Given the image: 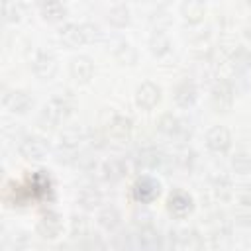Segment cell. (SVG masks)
Segmentation results:
<instances>
[{"label":"cell","mask_w":251,"mask_h":251,"mask_svg":"<svg viewBox=\"0 0 251 251\" xmlns=\"http://www.w3.org/2000/svg\"><path fill=\"white\" fill-rule=\"evenodd\" d=\"M88 141V133L82 127H65L59 135V147H57V161L59 163H75L76 157L82 153V143Z\"/></svg>","instance_id":"6da1fadb"},{"label":"cell","mask_w":251,"mask_h":251,"mask_svg":"<svg viewBox=\"0 0 251 251\" xmlns=\"http://www.w3.org/2000/svg\"><path fill=\"white\" fill-rule=\"evenodd\" d=\"M73 112V100L69 96H55L51 98L39 112L37 124L43 129H53L59 124H63Z\"/></svg>","instance_id":"7a4b0ae2"},{"label":"cell","mask_w":251,"mask_h":251,"mask_svg":"<svg viewBox=\"0 0 251 251\" xmlns=\"http://www.w3.org/2000/svg\"><path fill=\"white\" fill-rule=\"evenodd\" d=\"M31 69H33L37 78L51 80L59 71V59L49 49H37L33 55V61H31Z\"/></svg>","instance_id":"3957f363"},{"label":"cell","mask_w":251,"mask_h":251,"mask_svg":"<svg viewBox=\"0 0 251 251\" xmlns=\"http://www.w3.org/2000/svg\"><path fill=\"white\" fill-rule=\"evenodd\" d=\"M233 84L227 80V78H220L214 82L212 86V94H210V102H212V108L216 112H229L231 106H233Z\"/></svg>","instance_id":"277c9868"},{"label":"cell","mask_w":251,"mask_h":251,"mask_svg":"<svg viewBox=\"0 0 251 251\" xmlns=\"http://www.w3.org/2000/svg\"><path fill=\"white\" fill-rule=\"evenodd\" d=\"M161 194V182L153 176H139L131 186V198L137 204H151Z\"/></svg>","instance_id":"5b68a950"},{"label":"cell","mask_w":251,"mask_h":251,"mask_svg":"<svg viewBox=\"0 0 251 251\" xmlns=\"http://www.w3.org/2000/svg\"><path fill=\"white\" fill-rule=\"evenodd\" d=\"M18 151L25 161H43L49 153V141L41 135H25L20 141Z\"/></svg>","instance_id":"8992f818"},{"label":"cell","mask_w":251,"mask_h":251,"mask_svg":"<svg viewBox=\"0 0 251 251\" xmlns=\"http://www.w3.org/2000/svg\"><path fill=\"white\" fill-rule=\"evenodd\" d=\"M133 241H135V251H163V245H165L163 235L151 224L141 226L133 235Z\"/></svg>","instance_id":"52a82bcc"},{"label":"cell","mask_w":251,"mask_h":251,"mask_svg":"<svg viewBox=\"0 0 251 251\" xmlns=\"http://www.w3.org/2000/svg\"><path fill=\"white\" fill-rule=\"evenodd\" d=\"M161 86L153 80H143L137 88H135V104L141 110H153L159 102H161Z\"/></svg>","instance_id":"ba28073f"},{"label":"cell","mask_w":251,"mask_h":251,"mask_svg":"<svg viewBox=\"0 0 251 251\" xmlns=\"http://www.w3.org/2000/svg\"><path fill=\"white\" fill-rule=\"evenodd\" d=\"M206 147L216 155H226L231 147V133L226 126H214L206 133Z\"/></svg>","instance_id":"9c48e42d"},{"label":"cell","mask_w":251,"mask_h":251,"mask_svg":"<svg viewBox=\"0 0 251 251\" xmlns=\"http://www.w3.org/2000/svg\"><path fill=\"white\" fill-rule=\"evenodd\" d=\"M2 104L12 114H27V110L33 106V98H31L29 92L20 90V88H14V90L4 92Z\"/></svg>","instance_id":"30bf717a"},{"label":"cell","mask_w":251,"mask_h":251,"mask_svg":"<svg viewBox=\"0 0 251 251\" xmlns=\"http://www.w3.org/2000/svg\"><path fill=\"white\" fill-rule=\"evenodd\" d=\"M35 229L43 239H55L63 229V220L55 210H47L39 216Z\"/></svg>","instance_id":"8fae6325"},{"label":"cell","mask_w":251,"mask_h":251,"mask_svg":"<svg viewBox=\"0 0 251 251\" xmlns=\"http://www.w3.org/2000/svg\"><path fill=\"white\" fill-rule=\"evenodd\" d=\"M173 98H175V104H176L178 108L188 110V108H192V106L196 104V100H198V86L194 84L192 78H184V80H180V82L176 84Z\"/></svg>","instance_id":"7c38bea8"},{"label":"cell","mask_w":251,"mask_h":251,"mask_svg":"<svg viewBox=\"0 0 251 251\" xmlns=\"http://www.w3.org/2000/svg\"><path fill=\"white\" fill-rule=\"evenodd\" d=\"M69 73L73 76L75 82L78 84H86L92 75H94V63L90 57L86 55H78V57H73L71 63H69Z\"/></svg>","instance_id":"4fadbf2b"},{"label":"cell","mask_w":251,"mask_h":251,"mask_svg":"<svg viewBox=\"0 0 251 251\" xmlns=\"http://www.w3.org/2000/svg\"><path fill=\"white\" fill-rule=\"evenodd\" d=\"M106 131L112 139L126 141V139H129V135L133 131V122H131V118H127L124 114H112V118L106 124Z\"/></svg>","instance_id":"5bb4252c"},{"label":"cell","mask_w":251,"mask_h":251,"mask_svg":"<svg viewBox=\"0 0 251 251\" xmlns=\"http://www.w3.org/2000/svg\"><path fill=\"white\" fill-rule=\"evenodd\" d=\"M167 208H169V212H171L173 216L184 218V216H188V214L194 210V200H192V196H190L188 192H184V190H175V192H171V196L167 198Z\"/></svg>","instance_id":"9a60e30c"},{"label":"cell","mask_w":251,"mask_h":251,"mask_svg":"<svg viewBox=\"0 0 251 251\" xmlns=\"http://www.w3.org/2000/svg\"><path fill=\"white\" fill-rule=\"evenodd\" d=\"M157 129H159L163 135L175 137V139H182V137L186 135V126H184V122H182L178 116L171 114V112H167V114H163V116L159 118Z\"/></svg>","instance_id":"2e32d148"},{"label":"cell","mask_w":251,"mask_h":251,"mask_svg":"<svg viewBox=\"0 0 251 251\" xmlns=\"http://www.w3.org/2000/svg\"><path fill=\"white\" fill-rule=\"evenodd\" d=\"M59 39L67 45V47H80L86 43V37H84V29H82V24H63L61 29H59Z\"/></svg>","instance_id":"e0dca14e"},{"label":"cell","mask_w":251,"mask_h":251,"mask_svg":"<svg viewBox=\"0 0 251 251\" xmlns=\"http://www.w3.org/2000/svg\"><path fill=\"white\" fill-rule=\"evenodd\" d=\"M227 63H229L231 73H235V75H241V73L249 71V69H251V49L245 47V45H237V47L229 53Z\"/></svg>","instance_id":"ac0fdd59"},{"label":"cell","mask_w":251,"mask_h":251,"mask_svg":"<svg viewBox=\"0 0 251 251\" xmlns=\"http://www.w3.org/2000/svg\"><path fill=\"white\" fill-rule=\"evenodd\" d=\"M163 161H165V155L157 147H143L135 157V163L141 169H157L163 165Z\"/></svg>","instance_id":"d6986e66"},{"label":"cell","mask_w":251,"mask_h":251,"mask_svg":"<svg viewBox=\"0 0 251 251\" xmlns=\"http://www.w3.org/2000/svg\"><path fill=\"white\" fill-rule=\"evenodd\" d=\"M126 173H127V167H126V163H124L122 159H118V157H110V159H106V161L102 163V176H104V180H108V182H118V180H122V178L126 176Z\"/></svg>","instance_id":"ffe728a7"},{"label":"cell","mask_w":251,"mask_h":251,"mask_svg":"<svg viewBox=\"0 0 251 251\" xmlns=\"http://www.w3.org/2000/svg\"><path fill=\"white\" fill-rule=\"evenodd\" d=\"M147 47H149V51H151V55H155V57H165L169 51H171V39H169V35L163 31V29H155L151 35H149V39H147Z\"/></svg>","instance_id":"44dd1931"},{"label":"cell","mask_w":251,"mask_h":251,"mask_svg":"<svg viewBox=\"0 0 251 251\" xmlns=\"http://www.w3.org/2000/svg\"><path fill=\"white\" fill-rule=\"evenodd\" d=\"M206 14V4L200 0H186L180 4V16L188 24H200Z\"/></svg>","instance_id":"7402d4cb"},{"label":"cell","mask_w":251,"mask_h":251,"mask_svg":"<svg viewBox=\"0 0 251 251\" xmlns=\"http://www.w3.org/2000/svg\"><path fill=\"white\" fill-rule=\"evenodd\" d=\"M76 204L82 210L90 212V210H94V208H98L102 204V192L96 186H84L76 194Z\"/></svg>","instance_id":"603a6c76"},{"label":"cell","mask_w":251,"mask_h":251,"mask_svg":"<svg viewBox=\"0 0 251 251\" xmlns=\"http://www.w3.org/2000/svg\"><path fill=\"white\" fill-rule=\"evenodd\" d=\"M122 224V214L116 206H106L98 212V226L104 231H116Z\"/></svg>","instance_id":"cb8c5ba5"},{"label":"cell","mask_w":251,"mask_h":251,"mask_svg":"<svg viewBox=\"0 0 251 251\" xmlns=\"http://www.w3.org/2000/svg\"><path fill=\"white\" fill-rule=\"evenodd\" d=\"M212 194L218 202H227L233 196V182L227 175H218L212 180Z\"/></svg>","instance_id":"d4e9b609"},{"label":"cell","mask_w":251,"mask_h":251,"mask_svg":"<svg viewBox=\"0 0 251 251\" xmlns=\"http://www.w3.org/2000/svg\"><path fill=\"white\" fill-rule=\"evenodd\" d=\"M39 12L47 22H61L67 16V6L63 2H43L39 4Z\"/></svg>","instance_id":"484cf974"},{"label":"cell","mask_w":251,"mask_h":251,"mask_svg":"<svg viewBox=\"0 0 251 251\" xmlns=\"http://www.w3.org/2000/svg\"><path fill=\"white\" fill-rule=\"evenodd\" d=\"M114 57L122 65H133L137 61V51L129 41H118L114 47Z\"/></svg>","instance_id":"4316f807"},{"label":"cell","mask_w":251,"mask_h":251,"mask_svg":"<svg viewBox=\"0 0 251 251\" xmlns=\"http://www.w3.org/2000/svg\"><path fill=\"white\" fill-rule=\"evenodd\" d=\"M71 235L78 241H84L90 235V222L86 216H73L71 218Z\"/></svg>","instance_id":"83f0119b"},{"label":"cell","mask_w":251,"mask_h":251,"mask_svg":"<svg viewBox=\"0 0 251 251\" xmlns=\"http://www.w3.org/2000/svg\"><path fill=\"white\" fill-rule=\"evenodd\" d=\"M108 22L116 27H124L129 24V8L126 4H116L108 10Z\"/></svg>","instance_id":"f1b7e54d"},{"label":"cell","mask_w":251,"mask_h":251,"mask_svg":"<svg viewBox=\"0 0 251 251\" xmlns=\"http://www.w3.org/2000/svg\"><path fill=\"white\" fill-rule=\"evenodd\" d=\"M231 169L237 175H249L251 173V155L247 151H237L231 157Z\"/></svg>","instance_id":"f546056e"},{"label":"cell","mask_w":251,"mask_h":251,"mask_svg":"<svg viewBox=\"0 0 251 251\" xmlns=\"http://www.w3.org/2000/svg\"><path fill=\"white\" fill-rule=\"evenodd\" d=\"M194 161H196V153H194L188 145H182V147L176 149V153H175V163H176L180 169H190Z\"/></svg>","instance_id":"4dcf8cb0"},{"label":"cell","mask_w":251,"mask_h":251,"mask_svg":"<svg viewBox=\"0 0 251 251\" xmlns=\"http://www.w3.org/2000/svg\"><path fill=\"white\" fill-rule=\"evenodd\" d=\"M114 249L116 251H133L135 249L133 235L129 231H120L118 235H114Z\"/></svg>","instance_id":"1f68e13d"},{"label":"cell","mask_w":251,"mask_h":251,"mask_svg":"<svg viewBox=\"0 0 251 251\" xmlns=\"http://www.w3.org/2000/svg\"><path fill=\"white\" fill-rule=\"evenodd\" d=\"M2 16H4L6 24H16L22 18V6L16 4V2H6L2 6Z\"/></svg>","instance_id":"d6a6232c"},{"label":"cell","mask_w":251,"mask_h":251,"mask_svg":"<svg viewBox=\"0 0 251 251\" xmlns=\"http://www.w3.org/2000/svg\"><path fill=\"white\" fill-rule=\"evenodd\" d=\"M82 251H108V245L98 233H90L82 241Z\"/></svg>","instance_id":"836d02e7"},{"label":"cell","mask_w":251,"mask_h":251,"mask_svg":"<svg viewBox=\"0 0 251 251\" xmlns=\"http://www.w3.org/2000/svg\"><path fill=\"white\" fill-rule=\"evenodd\" d=\"M82 29H84L86 43H94V41H98V39L102 37V29H100L96 24H92V22H84V24H82Z\"/></svg>","instance_id":"e575fe53"},{"label":"cell","mask_w":251,"mask_h":251,"mask_svg":"<svg viewBox=\"0 0 251 251\" xmlns=\"http://www.w3.org/2000/svg\"><path fill=\"white\" fill-rule=\"evenodd\" d=\"M73 165H75V167H78L80 171H90V169H94V167H96V157H92L90 153L82 151V153L76 157V161H75Z\"/></svg>","instance_id":"d590c367"},{"label":"cell","mask_w":251,"mask_h":251,"mask_svg":"<svg viewBox=\"0 0 251 251\" xmlns=\"http://www.w3.org/2000/svg\"><path fill=\"white\" fill-rule=\"evenodd\" d=\"M235 222H237L239 226H249V224H251V206L237 204V210H235Z\"/></svg>","instance_id":"8d00e7d4"},{"label":"cell","mask_w":251,"mask_h":251,"mask_svg":"<svg viewBox=\"0 0 251 251\" xmlns=\"http://www.w3.org/2000/svg\"><path fill=\"white\" fill-rule=\"evenodd\" d=\"M237 204L251 206V184H243L237 190Z\"/></svg>","instance_id":"74e56055"},{"label":"cell","mask_w":251,"mask_h":251,"mask_svg":"<svg viewBox=\"0 0 251 251\" xmlns=\"http://www.w3.org/2000/svg\"><path fill=\"white\" fill-rule=\"evenodd\" d=\"M29 245V235L25 231H18L14 237V251H24Z\"/></svg>","instance_id":"f35d334b"},{"label":"cell","mask_w":251,"mask_h":251,"mask_svg":"<svg viewBox=\"0 0 251 251\" xmlns=\"http://www.w3.org/2000/svg\"><path fill=\"white\" fill-rule=\"evenodd\" d=\"M243 35H245V37L251 41V24H247V25H245V29H243Z\"/></svg>","instance_id":"ab89813d"},{"label":"cell","mask_w":251,"mask_h":251,"mask_svg":"<svg viewBox=\"0 0 251 251\" xmlns=\"http://www.w3.org/2000/svg\"><path fill=\"white\" fill-rule=\"evenodd\" d=\"M194 251H204V249H202V247H200V249H194Z\"/></svg>","instance_id":"60d3db41"}]
</instances>
